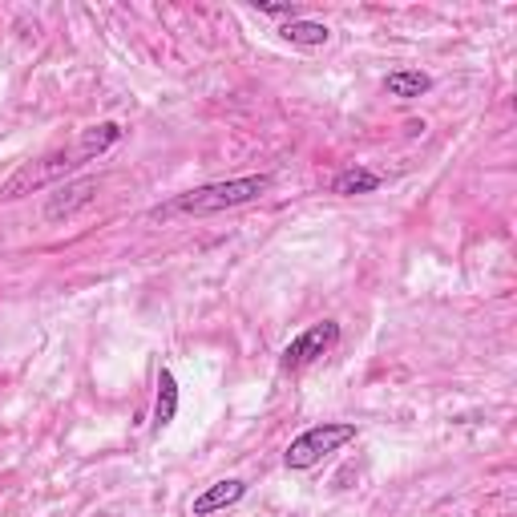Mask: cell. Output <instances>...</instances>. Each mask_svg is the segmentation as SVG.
<instances>
[{"instance_id":"1","label":"cell","mask_w":517,"mask_h":517,"mask_svg":"<svg viewBox=\"0 0 517 517\" xmlns=\"http://www.w3.org/2000/svg\"><path fill=\"white\" fill-rule=\"evenodd\" d=\"M118 142H122V126H118V122H97V126L81 130L69 150H53V154H45V158L21 166L5 186H0V202H17V198H25V194H37V190H45V186L65 182L73 170H81L85 162L101 158V154H106L110 146H118Z\"/></svg>"},{"instance_id":"2","label":"cell","mask_w":517,"mask_h":517,"mask_svg":"<svg viewBox=\"0 0 517 517\" xmlns=\"http://www.w3.org/2000/svg\"><path fill=\"white\" fill-rule=\"evenodd\" d=\"M271 186L267 174H247V178H227V182H206L198 190H186L162 206H154L150 219H178V215H219L231 206H247L255 198H263Z\"/></svg>"},{"instance_id":"3","label":"cell","mask_w":517,"mask_h":517,"mask_svg":"<svg viewBox=\"0 0 517 517\" xmlns=\"http://www.w3.org/2000/svg\"><path fill=\"white\" fill-rule=\"evenodd\" d=\"M356 433H360V429H356L352 421H324V425H312V429H303V433L287 445L283 461H287V469H295V473L316 469L328 453H340L344 445H352Z\"/></svg>"},{"instance_id":"4","label":"cell","mask_w":517,"mask_h":517,"mask_svg":"<svg viewBox=\"0 0 517 517\" xmlns=\"http://www.w3.org/2000/svg\"><path fill=\"white\" fill-rule=\"evenodd\" d=\"M340 344V324L336 320H324V324H312L307 332H299L287 348H283V356H279V364L287 368V372H299V368H307V364H316V360H324L332 348Z\"/></svg>"},{"instance_id":"5","label":"cell","mask_w":517,"mask_h":517,"mask_svg":"<svg viewBox=\"0 0 517 517\" xmlns=\"http://www.w3.org/2000/svg\"><path fill=\"white\" fill-rule=\"evenodd\" d=\"M97 198V178H77V182H65L49 202H45V219L49 223H61V219H73L77 211Z\"/></svg>"},{"instance_id":"6","label":"cell","mask_w":517,"mask_h":517,"mask_svg":"<svg viewBox=\"0 0 517 517\" xmlns=\"http://www.w3.org/2000/svg\"><path fill=\"white\" fill-rule=\"evenodd\" d=\"M247 497V481H239V477H227V481H215L211 489H202L198 497H194V517H211V513H219V509H231V505H239Z\"/></svg>"},{"instance_id":"7","label":"cell","mask_w":517,"mask_h":517,"mask_svg":"<svg viewBox=\"0 0 517 517\" xmlns=\"http://www.w3.org/2000/svg\"><path fill=\"white\" fill-rule=\"evenodd\" d=\"M433 89V77L421 73V69H396L384 77V93L388 97H400V101H412V97H425Z\"/></svg>"},{"instance_id":"8","label":"cell","mask_w":517,"mask_h":517,"mask_svg":"<svg viewBox=\"0 0 517 517\" xmlns=\"http://www.w3.org/2000/svg\"><path fill=\"white\" fill-rule=\"evenodd\" d=\"M174 417H178V380H174L170 368H162V376H158V400H154V429L162 433L166 425H174Z\"/></svg>"},{"instance_id":"9","label":"cell","mask_w":517,"mask_h":517,"mask_svg":"<svg viewBox=\"0 0 517 517\" xmlns=\"http://www.w3.org/2000/svg\"><path fill=\"white\" fill-rule=\"evenodd\" d=\"M372 190H380V174H372L364 166H348L332 178V194H340V198H356V194H372Z\"/></svg>"},{"instance_id":"10","label":"cell","mask_w":517,"mask_h":517,"mask_svg":"<svg viewBox=\"0 0 517 517\" xmlns=\"http://www.w3.org/2000/svg\"><path fill=\"white\" fill-rule=\"evenodd\" d=\"M279 37L283 41H291V45H303V49H320V45H328V37H332V29L328 25H320V21H287L283 29H279Z\"/></svg>"},{"instance_id":"11","label":"cell","mask_w":517,"mask_h":517,"mask_svg":"<svg viewBox=\"0 0 517 517\" xmlns=\"http://www.w3.org/2000/svg\"><path fill=\"white\" fill-rule=\"evenodd\" d=\"M255 9L263 17H287V21H299V5H267V0H255Z\"/></svg>"}]
</instances>
